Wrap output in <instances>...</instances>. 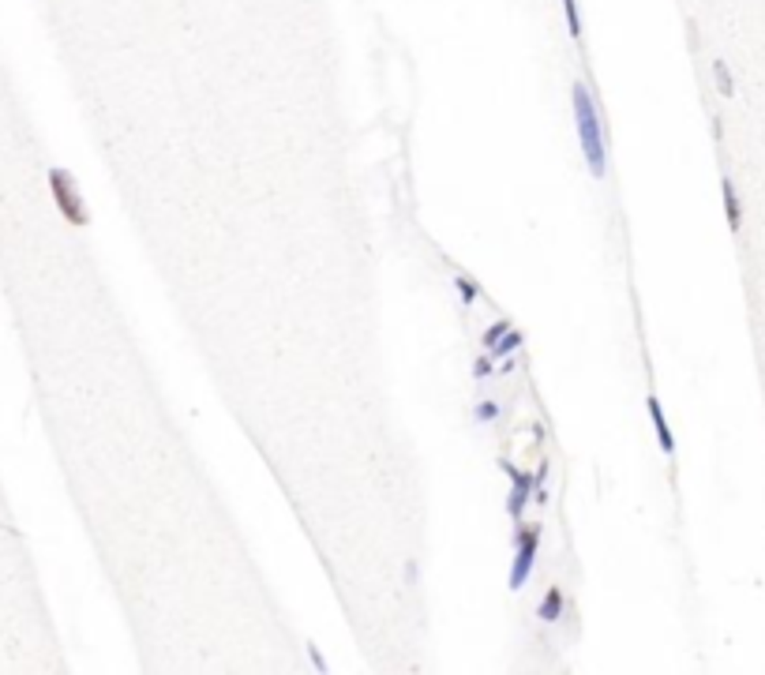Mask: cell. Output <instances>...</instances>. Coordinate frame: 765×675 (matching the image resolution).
<instances>
[{"instance_id": "1", "label": "cell", "mask_w": 765, "mask_h": 675, "mask_svg": "<svg viewBox=\"0 0 765 675\" xmlns=\"http://www.w3.org/2000/svg\"><path fill=\"white\" fill-rule=\"evenodd\" d=\"M574 101V120H578V139H582V154L589 173L604 180L608 177V146H604V128H601V113H597V101L585 91V83H574L570 91Z\"/></svg>"}, {"instance_id": "2", "label": "cell", "mask_w": 765, "mask_h": 675, "mask_svg": "<svg viewBox=\"0 0 765 675\" xmlns=\"http://www.w3.org/2000/svg\"><path fill=\"white\" fill-rule=\"evenodd\" d=\"M49 192H53V203H57V210L64 215V222H68V225L83 229V225L91 222L87 206H83V196L75 192V180L64 173V169H49Z\"/></svg>"}, {"instance_id": "3", "label": "cell", "mask_w": 765, "mask_h": 675, "mask_svg": "<svg viewBox=\"0 0 765 675\" xmlns=\"http://www.w3.org/2000/svg\"><path fill=\"white\" fill-rule=\"evenodd\" d=\"M537 552H541V525H518V556H514V566H510V589L514 593L533 578Z\"/></svg>"}, {"instance_id": "4", "label": "cell", "mask_w": 765, "mask_h": 675, "mask_svg": "<svg viewBox=\"0 0 765 675\" xmlns=\"http://www.w3.org/2000/svg\"><path fill=\"white\" fill-rule=\"evenodd\" d=\"M529 503H533V473L510 469V495H506V514H510V522H522V514H525Z\"/></svg>"}, {"instance_id": "5", "label": "cell", "mask_w": 765, "mask_h": 675, "mask_svg": "<svg viewBox=\"0 0 765 675\" xmlns=\"http://www.w3.org/2000/svg\"><path fill=\"white\" fill-rule=\"evenodd\" d=\"M646 409H649V420H653V428H656V439H661V451H664V454H672V451H675V435H672L668 420H664V409H661V402H656L653 394H649Z\"/></svg>"}, {"instance_id": "6", "label": "cell", "mask_w": 765, "mask_h": 675, "mask_svg": "<svg viewBox=\"0 0 765 675\" xmlns=\"http://www.w3.org/2000/svg\"><path fill=\"white\" fill-rule=\"evenodd\" d=\"M720 192H725V215H728V229H732V233H739V225H743V210H739L735 184L725 177V180H720Z\"/></svg>"}, {"instance_id": "7", "label": "cell", "mask_w": 765, "mask_h": 675, "mask_svg": "<svg viewBox=\"0 0 765 675\" xmlns=\"http://www.w3.org/2000/svg\"><path fill=\"white\" fill-rule=\"evenodd\" d=\"M559 616H563V589H548V597H544L541 608H537V619L556 623Z\"/></svg>"}, {"instance_id": "8", "label": "cell", "mask_w": 765, "mask_h": 675, "mask_svg": "<svg viewBox=\"0 0 765 675\" xmlns=\"http://www.w3.org/2000/svg\"><path fill=\"white\" fill-rule=\"evenodd\" d=\"M522 342H525V338H522V330H506V334L499 338V342L492 346V356H496V361H503V356L518 353V349H522Z\"/></svg>"}, {"instance_id": "9", "label": "cell", "mask_w": 765, "mask_h": 675, "mask_svg": "<svg viewBox=\"0 0 765 675\" xmlns=\"http://www.w3.org/2000/svg\"><path fill=\"white\" fill-rule=\"evenodd\" d=\"M563 12H567V31H570V38H582V15H578V0H563Z\"/></svg>"}, {"instance_id": "10", "label": "cell", "mask_w": 765, "mask_h": 675, "mask_svg": "<svg viewBox=\"0 0 765 675\" xmlns=\"http://www.w3.org/2000/svg\"><path fill=\"white\" fill-rule=\"evenodd\" d=\"M454 285H458V293H462V304H477V301H480V285H477V282L454 278Z\"/></svg>"}, {"instance_id": "11", "label": "cell", "mask_w": 765, "mask_h": 675, "mask_svg": "<svg viewBox=\"0 0 765 675\" xmlns=\"http://www.w3.org/2000/svg\"><path fill=\"white\" fill-rule=\"evenodd\" d=\"M713 72H717V87H720V94H732L735 87H732V75H728V65H725V60H713Z\"/></svg>"}, {"instance_id": "12", "label": "cell", "mask_w": 765, "mask_h": 675, "mask_svg": "<svg viewBox=\"0 0 765 675\" xmlns=\"http://www.w3.org/2000/svg\"><path fill=\"white\" fill-rule=\"evenodd\" d=\"M506 330H510V323H506V320H499V323H492V327H488V330H484V334H480V342H484V346H488V349H492V346H496V342H499V338H503V334H506Z\"/></svg>"}, {"instance_id": "13", "label": "cell", "mask_w": 765, "mask_h": 675, "mask_svg": "<svg viewBox=\"0 0 765 675\" xmlns=\"http://www.w3.org/2000/svg\"><path fill=\"white\" fill-rule=\"evenodd\" d=\"M499 413H503L499 402H480L477 406V420H480V425H492V420H499Z\"/></svg>"}, {"instance_id": "14", "label": "cell", "mask_w": 765, "mask_h": 675, "mask_svg": "<svg viewBox=\"0 0 765 675\" xmlns=\"http://www.w3.org/2000/svg\"><path fill=\"white\" fill-rule=\"evenodd\" d=\"M473 375H477V379H488V375H492V356H477V361H473Z\"/></svg>"}]
</instances>
